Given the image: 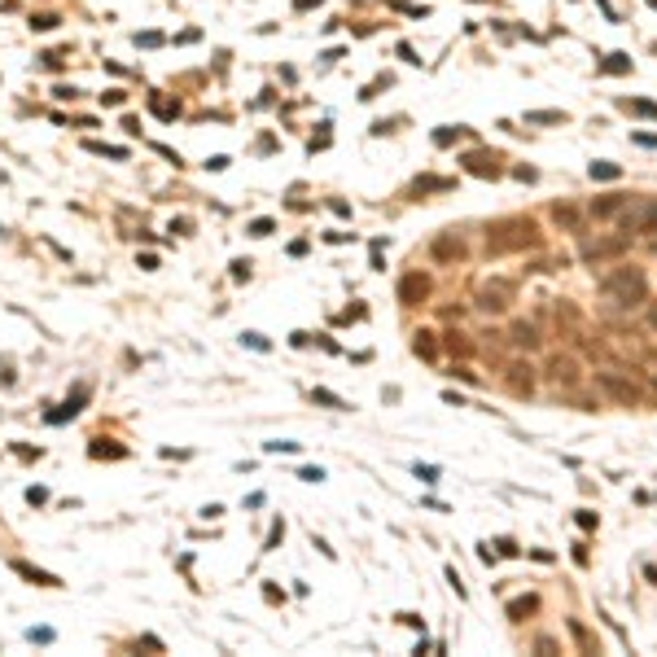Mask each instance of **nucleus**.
Segmentation results:
<instances>
[{
	"mask_svg": "<svg viewBox=\"0 0 657 657\" xmlns=\"http://www.w3.org/2000/svg\"><path fill=\"white\" fill-rule=\"evenodd\" d=\"M526 123H565V110H530Z\"/></svg>",
	"mask_w": 657,
	"mask_h": 657,
	"instance_id": "2eb2a0df",
	"label": "nucleus"
},
{
	"mask_svg": "<svg viewBox=\"0 0 657 657\" xmlns=\"http://www.w3.org/2000/svg\"><path fill=\"white\" fill-rule=\"evenodd\" d=\"M245 342H250L254 351H268V338H263V333H245Z\"/></svg>",
	"mask_w": 657,
	"mask_h": 657,
	"instance_id": "cd10ccee",
	"label": "nucleus"
},
{
	"mask_svg": "<svg viewBox=\"0 0 657 657\" xmlns=\"http://www.w3.org/2000/svg\"><path fill=\"white\" fill-rule=\"evenodd\" d=\"M649 320H653V328H657V307H653V311H649Z\"/></svg>",
	"mask_w": 657,
	"mask_h": 657,
	"instance_id": "72a5a7b5",
	"label": "nucleus"
},
{
	"mask_svg": "<svg viewBox=\"0 0 657 657\" xmlns=\"http://www.w3.org/2000/svg\"><path fill=\"white\" fill-rule=\"evenodd\" d=\"M465 167H469L473 175H500V158H496V154H469Z\"/></svg>",
	"mask_w": 657,
	"mask_h": 657,
	"instance_id": "423d86ee",
	"label": "nucleus"
},
{
	"mask_svg": "<svg viewBox=\"0 0 657 657\" xmlns=\"http://www.w3.org/2000/svg\"><path fill=\"white\" fill-rule=\"evenodd\" d=\"M644 276L640 272H631V268H618V272H609L605 276V294H614V298H622V303H640L644 298Z\"/></svg>",
	"mask_w": 657,
	"mask_h": 657,
	"instance_id": "f257e3e1",
	"label": "nucleus"
},
{
	"mask_svg": "<svg viewBox=\"0 0 657 657\" xmlns=\"http://www.w3.org/2000/svg\"><path fill=\"white\" fill-rule=\"evenodd\" d=\"M622 206H627V197L614 193V197H600V202H591V215H596V219H614Z\"/></svg>",
	"mask_w": 657,
	"mask_h": 657,
	"instance_id": "1a4fd4ad",
	"label": "nucleus"
},
{
	"mask_svg": "<svg viewBox=\"0 0 657 657\" xmlns=\"http://www.w3.org/2000/svg\"><path fill=\"white\" fill-rule=\"evenodd\" d=\"M622 167L618 162H591V180H618Z\"/></svg>",
	"mask_w": 657,
	"mask_h": 657,
	"instance_id": "dca6fc26",
	"label": "nucleus"
},
{
	"mask_svg": "<svg viewBox=\"0 0 657 657\" xmlns=\"http://www.w3.org/2000/svg\"><path fill=\"white\" fill-rule=\"evenodd\" d=\"M311 5H320V0H298V9H311Z\"/></svg>",
	"mask_w": 657,
	"mask_h": 657,
	"instance_id": "2f4dec72",
	"label": "nucleus"
},
{
	"mask_svg": "<svg viewBox=\"0 0 657 657\" xmlns=\"http://www.w3.org/2000/svg\"><path fill=\"white\" fill-rule=\"evenodd\" d=\"M150 106H154L158 119H175L180 114V101H167V96H150Z\"/></svg>",
	"mask_w": 657,
	"mask_h": 657,
	"instance_id": "4468645a",
	"label": "nucleus"
},
{
	"mask_svg": "<svg viewBox=\"0 0 657 657\" xmlns=\"http://www.w3.org/2000/svg\"><path fill=\"white\" fill-rule=\"evenodd\" d=\"M631 224L640 228V233H657V202H649V206L640 210V215H635Z\"/></svg>",
	"mask_w": 657,
	"mask_h": 657,
	"instance_id": "f8f14e48",
	"label": "nucleus"
},
{
	"mask_svg": "<svg viewBox=\"0 0 657 657\" xmlns=\"http://www.w3.org/2000/svg\"><path fill=\"white\" fill-rule=\"evenodd\" d=\"M605 71H614V75H622V71H631V62L622 57V53H609V62H605Z\"/></svg>",
	"mask_w": 657,
	"mask_h": 657,
	"instance_id": "6ab92c4d",
	"label": "nucleus"
},
{
	"mask_svg": "<svg viewBox=\"0 0 657 657\" xmlns=\"http://www.w3.org/2000/svg\"><path fill=\"white\" fill-rule=\"evenodd\" d=\"M84 399H88V390L79 386V390L71 394V399H66V407H62V412H48V421H53V425H62L66 417H75V412H79V403H84Z\"/></svg>",
	"mask_w": 657,
	"mask_h": 657,
	"instance_id": "9b49d317",
	"label": "nucleus"
},
{
	"mask_svg": "<svg viewBox=\"0 0 657 657\" xmlns=\"http://www.w3.org/2000/svg\"><path fill=\"white\" fill-rule=\"evenodd\" d=\"M627 110L644 114V119H657V106H653V101H627Z\"/></svg>",
	"mask_w": 657,
	"mask_h": 657,
	"instance_id": "412c9836",
	"label": "nucleus"
},
{
	"mask_svg": "<svg viewBox=\"0 0 657 657\" xmlns=\"http://www.w3.org/2000/svg\"><path fill=\"white\" fill-rule=\"evenodd\" d=\"M596 386H600L605 394H614L618 403H627V407H635L640 399H644V394H640V386H631V382H622L618 373H600V377H596Z\"/></svg>",
	"mask_w": 657,
	"mask_h": 657,
	"instance_id": "f03ea898",
	"label": "nucleus"
},
{
	"mask_svg": "<svg viewBox=\"0 0 657 657\" xmlns=\"http://www.w3.org/2000/svg\"><path fill=\"white\" fill-rule=\"evenodd\" d=\"M417 355L434 359V342H430V333H417Z\"/></svg>",
	"mask_w": 657,
	"mask_h": 657,
	"instance_id": "4be33fe9",
	"label": "nucleus"
},
{
	"mask_svg": "<svg viewBox=\"0 0 657 657\" xmlns=\"http://www.w3.org/2000/svg\"><path fill=\"white\" fill-rule=\"evenodd\" d=\"M281 535H285V521H276V526H272V535H268V552L281 544Z\"/></svg>",
	"mask_w": 657,
	"mask_h": 657,
	"instance_id": "393cba45",
	"label": "nucleus"
},
{
	"mask_svg": "<svg viewBox=\"0 0 657 657\" xmlns=\"http://www.w3.org/2000/svg\"><path fill=\"white\" fill-rule=\"evenodd\" d=\"M311 399H316V403H324V407H347V403H342L333 390H311Z\"/></svg>",
	"mask_w": 657,
	"mask_h": 657,
	"instance_id": "f3484780",
	"label": "nucleus"
},
{
	"mask_svg": "<svg viewBox=\"0 0 657 657\" xmlns=\"http://www.w3.org/2000/svg\"><path fill=\"white\" fill-rule=\"evenodd\" d=\"M508 294H513V285H508V281H496V285L482 289V303H478V307H482V311H504V307H508Z\"/></svg>",
	"mask_w": 657,
	"mask_h": 657,
	"instance_id": "20e7f679",
	"label": "nucleus"
},
{
	"mask_svg": "<svg viewBox=\"0 0 657 657\" xmlns=\"http://www.w3.org/2000/svg\"><path fill=\"white\" fill-rule=\"evenodd\" d=\"M241 276H250V263H245V259L233 263V281H241Z\"/></svg>",
	"mask_w": 657,
	"mask_h": 657,
	"instance_id": "bb28decb",
	"label": "nucleus"
},
{
	"mask_svg": "<svg viewBox=\"0 0 657 657\" xmlns=\"http://www.w3.org/2000/svg\"><path fill=\"white\" fill-rule=\"evenodd\" d=\"M31 27H36V31H53V27H57V13H36V18H31Z\"/></svg>",
	"mask_w": 657,
	"mask_h": 657,
	"instance_id": "aec40b11",
	"label": "nucleus"
},
{
	"mask_svg": "<svg viewBox=\"0 0 657 657\" xmlns=\"http://www.w3.org/2000/svg\"><path fill=\"white\" fill-rule=\"evenodd\" d=\"M552 219L561 224V228H579L583 210H579V206H570V202H556V206H552Z\"/></svg>",
	"mask_w": 657,
	"mask_h": 657,
	"instance_id": "9d476101",
	"label": "nucleus"
},
{
	"mask_svg": "<svg viewBox=\"0 0 657 657\" xmlns=\"http://www.w3.org/2000/svg\"><path fill=\"white\" fill-rule=\"evenodd\" d=\"M425 289H430V281H425V276H403L399 298H403V303H421V298H425Z\"/></svg>",
	"mask_w": 657,
	"mask_h": 657,
	"instance_id": "6e6552de",
	"label": "nucleus"
},
{
	"mask_svg": "<svg viewBox=\"0 0 657 657\" xmlns=\"http://www.w3.org/2000/svg\"><path fill=\"white\" fill-rule=\"evenodd\" d=\"M513 342H517V347H526V351H535V347H539V333H535L530 324H517V328H513Z\"/></svg>",
	"mask_w": 657,
	"mask_h": 657,
	"instance_id": "ddd939ff",
	"label": "nucleus"
},
{
	"mask_svg": "<svg viewBox=\"0 0 657 657\" xmlns=\"http://www.w3.org/2000/svg\"><path fill=\"white\" fill-rule=\"evenodd\" d=\"M644 574H649V579H653V583H657V565H649V570H644Z\"/></svg>",
	"mask_w": 657,
	"mask_h": 657,
	"instance_id": "473e14b6",
	"label": "nucleus"
},
{
	"mask_svg": "<svg viewBox=\"0 0 657 657\" xmlns=\"http://www.w3.org/2000/svg\"><path fill=\"white\" fill-rule=\"evenodd\" d=\"M417 478L421 482H438V469L434 465H417Z\"/></svg>",
	"mask_w": 657,
	"mask_h": 657,
	"instance_id": "b1692460",
	"label": "nucleus"
},
{
	"mask_svg": "<svg viewBox=\"0 0 657 657\" xmlns=\"http://www.w3.org/2000/svg\"><path fill=\"white\" fill-rule=\"evenodd\" d=\"M460 254H465V241H460L456 233H442V237L434 241V259H438V263H447V259H460Z\"/></svg>",
	"mask_w": 657,
	"mask_h": 657,
	"instance_id": "39448f33",
	"label": "nucleus"
},
{
	"mask_svg": "<svg viewBox=\"0 0 657 657\" xmlns=\"http://www.w3.org/2000/svg\"><path fill=\"white\" fill-rule=\"evenodd\" d=\"M27 500H31V504H44V500H48V491H44V486H31V491H27Z\"/></svg>",
	"mask_w": 657,
	"mask_h": 657,
	"instance_id": "c85d7f7f",
	"label": "nucleus"
},
{
	"mask_svg": "<svg viewBox=\"0 0 657 657\" xmlns=\"http://www.w3.org/2000/svg\"><path fill=\"white\" fill-rule=\"evenodd\" d=\"M13 570H18L22 579L40 583V587H62V579H57V574H48V570H36V565H27V561H13Z\"/></svg>",
	"mask_w": 657,
	"mask_h": 657,
	"instance_id": "0eeeda50",
	"label": "nucleus"
},
{
	"mask_svg": "<svg viewBox=\"0 0 657 657\" xmlns=\"http://www.w3.org/2000/svg\"><path fill=\"white\" fill-rule=\"evenodd\" d=\"M552 377H556V382H574V364H570V359H556V364H552Z\"/></svg>",
	"mask_w": 657,
	"mask_h": 657,
	"instance_id": "a211bd4d",
	"label": "nucleus"
},
{
	"mask_svg": "<svg viewBox=\"0 0 657 657\" xmlns=\"http://www.w3.org/2000/svg\"><path fill=\"white\" fill-rule=\"evenodd\" d=\"M272 228H276L272 219H254V224H250V237H268V233H272Z\"/></svg>",
	"mask_w": 657,
	"mask_h": 657,
	"instance_id": "5701e85b",
	"label": "nucleus"
},
{
	"mask_svg": "<svg viewBox=\"0 0 657 657\" xmlns=\"http://www.w3.org/2000/svg\"><path fill=\"white\" fill-rule=\"evenodd\" d=\"M631 250V237H609V241H591L583 259L587 263H605V259H618V254H627Z\"/></svg>",
	"mask_w": 657,
	"mask_h": 657,
	"instance_id": "7ed1b4c3",
	"label": "nucleus"
},
{
	"mask_svg": "<svg viewBox=\"0 0 657 657\" xmlns=\"http://www.w3.org/2000/svg\"><path fill=\"white\" fill-rule=\"evenodd\" d=\"M570 631H574V640H579V644H583V649H591V635H587V631L579 627V622H570Z\"/></svg>",
	"mask_w": 657,
	"mask_h": 657,
	"instance_id": "a878e982",
	"label": "nucleus"
},
{
	"mask_svg": "<svg viewBox=\"0 0 657 657\" xmlns=\"http://www.w3.org/2000/svg\"><path fill=\"white\" fill-rule=\"evenodd\" d=\"M298 478H303V482H320V478H324V469H303Z\"/></svg>",
	"mask_w": 657,
	"mask_h": 657,
	"instance_id": "c756f323",
	"label": "nucleus"
},
{
	"mask_svg": "<svg viewBox=\"0 0 657 657\" xmlns=\"http://www.w3.org/2000/svg\"><path fill=\"white\" fill-rule=\"evenodd\" d=\"M92 456H123V447H101V442H96Z\"/></svg>",
	"mask_w": 657,
	"mask_h": 657,
	"instance_id": "7c9ffc66",
	"label": "nucleus"
}]
</instances>
